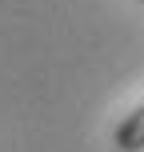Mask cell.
<instances>
[{
	"mask_svg": "<svg viewBox=\"0 0 144 152\" xmlns=\"http://www.w3.org/2000/svg\"><path fill=\"white\" fill-rule=\"evenodd\" d=\"M136 4H144V0H136Z\"/></svg>",
	"mask_w": 144,
	"mask_h": 152,
	"instance_id": "obj_2",
	"label": "cell"
},
{
	"mask_svg": "<svg viewBox=\"0 0 144 152\" xmlns=\"http://www.w3.org/2000/svg\"><path fill=\"white\" fill-rule=\"evenodd\" d=\"M112 148L116 152H144V104L124 112L112 128Z\"/></svg>",
	"mask_w": 144,
	"mask_h": 152,
	"instance_id": "obj_1",
	"label": "cell"
}]
</instances>
